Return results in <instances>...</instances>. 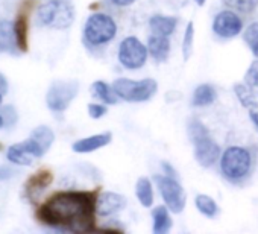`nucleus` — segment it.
I'll return each mask as SVG.
<instances>
[{
    "instance_id": "obj_31",
    "label": "nucleus",
    "mask_w": 258,
    "mask_h": 234,
    "mask_svg": "<svg viewBox=\"0 0 258 234\" xmlns=\"http://www.w3.org/2000/svg\"><path fill=\"white\" fill-rule=\"evenodd\" d=\"M88 114L93 119H100L106 114V106L102 103H90L88 105Z\"/></svg>"
},
{
    "instance_id": "obj_23",
    "label": "nucleus",
    "mask_w": 258,
    "mask_h": 234,
    "mask_svg": "<svg viewBox=\"0 0 258 234\" xmlns=\"http://www.w3.org/2000/svg\"><path fill=\"white\" fill-rule=\"evenodd\" d=\"M136 195L140 201V204L146 208L152 207L154 204V190H152V184L148 178H139L137 184H136Z\"/></svg>"
},
{
    "instance_id": "obj_22",
    "label": "nucleus",
    "mask_w": 258,
    "mask_h": 234,
    "mask_svg": "<svg viewBox=\"0 0 258 234\" xmlns=\"http://www.w3.org/2000/svg\"><path fill=\"white\" fill-rule=\"evenodd\" d=\"M234 93L237 96V99L240 100V103L247 108V109H253V108H258V102H256V97L252 91V87H249L246 82L243 84H235L234 85Z\"/></svg>"
},
{
    "instance_id": "obj_25",
    "label": "nucleus",
    "mask_w": 258,
    "mask_h": 234,
    "mask_svg": "<svg viewBox=\"0 0 258 234\" xmlns=\"http://www.w3.org/2000/svg\"><path fill=\"white\" fill-rule=\"evenodd\" d=\"M31 137L47 152L49 151V148L52 146V143H53V140H55V134H53V131L49 128V127H44V125H41V127H38V128H35L34 131H32V134H31Z\"/></svg>"
},
{
    "instance_id": "obj_32",
    "label": "nucleus",
    "mask_w": 258,
    "mask_h": 234,
    "mask_svg": "<svg viewBox=\"0 0 258 234\" xmlns=\"http://www.w3.org/2000/svg\"><path fill=\"white\" fill-rule=\"evenodd\" d=\"M14 173H16V170L11 167H7V166L0 167V180H8V178L14 177Z\"/></svg>"
},
{
    "instance_id": "obj_26",
    "label": "nucleus",
    "mask_w": 258,
    "mask_h": 234,
    "mask_svg": "<svg viewBox=\"0 0 258 234\" xmlns=\"http://www.w3.org/2000/svg\"><path fill=\"white\" fill-rule=\"evenodd\" d=\"M225 7L241 14H250L258 8V0H223Z\"/></svg>"
},
{
    "instance_id": "obj_6",
    "label": "nucleus",
    "mask_w": 258,
    "mask_h": 234,
    "mask_svg": "<svg viewBox=\"0 0 258 234\" xmlns=\"http://www.w3.org/2000/svg\"><path fill=\"white\" fill-rule=\"evenodd\" d=\"M148 46H145L137 37H126L118 44L117 58L118 63L127 70H139L148 61Z\"/></svg>"
},
{
    "instance_id": "obj_2",
    "label": "nucleus",
    "mask_w": 258,
    "mask_h": 234,
    "mask_svg": "<svg viewBox=\"0 0 258 234\" xmlns=\"http://www.w3.org/2000/svg\"><path fill=\"white\" fill-rule=\"evenodd\" d=\"M253 154L243 146H229L220 155V172L231 184H243L253 170Z\"/></svg>"
},
{
    "instance_id": "obj_39",
    "label": "nucleus",
    "mask_w": 258,
    "mask_h": 234,
    "mask_svg": "<svg viewBox=\"0 0 258 234\" xmlns=\"http://www.w3.org/2000/svg\"><path fill=\"white\" fill-rule=\"evenodd\" d=\"M2 97H4V93H0V103H2Z\"/></svg>"
},
{
    "instance_id": "obj_24",
    "label": "nucleus",
    "mask_w": 258,
    "mask_h": 234,
    "mask_svg": "<svg viewBox=\"0 0 258 234\" xmlns=\"http://www.w3.org/2000/svg\"><path fill=\"white\" fill-rule=\"evenodd\" d=\"M195 204H196V208L207 217H216L217 213H219V205L217 202L208 196V195H198L195 198Z\"/></svg>"
},
{
    "instance_id": "obj_35",
    "label": "nucleus",
    "mask_w": 258,
    "mask_h": 234,
    "mask_svg": "<svg viewBox=\"0 0 258 234\" xmlns=\"http://www.w3.org/2000/svg\"><path fill=\"white\" fill-rule=\"evenodd\" d=\"M0 93H8V81L2 73H0Z\"/></svg>"
},
{
    "instance_id": "obj_13",
    "label": "nucleus",
    "mask_w": 258,
    "mask_h": 234,
    "mask_svg": "<svg viewBox=\"0 0 258 234\" xmlns=\"http://www.w3.org/2000/svg\"><path fill=\"white\" fill-rule=\"evenodd\" d=\"M53 181V173L49 169H40L38 172H35L32 177H29V180L25 184V196L29 201H37L41 193L52 184Z\"/></svg>"
},
{
    "instance_id": "obj_14",
    "label": "nucleus",
    "mask_w": 258,
    "mask_h": 234,
    "mask_svg": "<svg viewBox=\"0 0 258 234\" xmlns=\"http://www.w3.org/2000/svg\"><path fill=\"white\" fill-rule=\"evenodd\" d=\"M126 205L124 196L114 193V192H103L97 196V204H96V213L100 217L111 216L117 211H120Z\"/></svg>"
},
{
    "instance_id": "obj_29",
    "label": "nucleus",
    "mask_w": 258,
    "mask_h": 234,
    "mask_svg": "<svg viewBox=\"0 0 258 234\" xmlns=\"http://www.w3.org/2000/svg\"><path fill=\"white\" fill-rule=\"evenodd\" d=\"M244 82L252 88L258 87V58L249 66V69L244 75Z\"/></svg>"
},
{
    "instance_id": "obj_34",
    "label": "nucleus",
    "mask_w": 258,
    "mask_h": 234,
    "mask_svg": "<svg viewBox=\"0 0 258 234\" xmlns=\"http://www.w3.org/2000/svg\"><path fill=\"white\" fill-rule=\"evenodd\" d=\"M136 0H111V4L115 5V7H120V8H124V7H131Z\"/></svg>"
},
{
    "instance_id": "obj_27",
    "label": "nucleus",
    "mask_w": 258,
    "mask_h": 234,
    "mask_svg": "<svg viewBox=\"0 0 258 234\" xmlns=\"http://www.w3.org/2000/svg\"><path fill=\"white\" fill-rule=\"evenodd\" d=\"M243 40L247 44V47L250 49L252 55L255 58H258V22L250 23L244 32H243Z\"/></svg>"
},
{
    "instance_id": "obj_7",
    "label": "nucleus",
    "mask_w": 258,
    "mask_h": 234,
    "mask_svg": "<svg viewBox=\"0 0 258 234\" xmlns=\"http://www.w3.org/2000/svg\"><path fill=\"white\" fill-rule=\"evenodd\" d=\"M154 180H155L157 187L163 196V201L169 207V210L173 213H181L185 207L187 198H185V192H184L182 186L178 183V180L175 177H169V175H157Z\"/></svg>"
},
{
    "instance_id": "obj_18",
    "label": "nucleus",
    "mask_w": 258,
    "mask_h": 234,
    "mask_svg": "<svg viewBox=\"0 0 258 234\" xmlns=\"http://www.w3.org/2000/svg\"><path fill=\"white\" fill-rule=\"evenodd\" d=\"M0 52H8L13 55H19L20 49L17 46L14 23L11 22H0Z\"/></svg>"
},
{
    "instance_id": "obj_10",
    "label": "nucleus",
    "mask_w": 258,
    "mask_h": 234,
    "mask_svg": "<svg viewBox=\"0 0 258 234\" xmlns=\"http://www.w3.org/2000/svg\"><path fill=\"white\" fill-rule=\"evenodd\" d=\"M44 154H46V151L32 137H29L28 140H25L22 143H16V145L10 146L8 152H7V158H8V161H11L14 164L29 166V164H32L34 158H41Z\"/></svg>"
},
{
    "instance_id": "obj_15",
    "label": "nucleus",
    "mask_w": 258,
    "mask_h": 234,
    "mask_svg": "<svg viewBox=\"0 0 258 234\" xmlns=\"http://www.w3.org/2000/svg\"><path fill=\"white\" fill-rule=\"evenodd\" d=\"M111 133H102V134H94L85 139H81L78 142L73 143V151L78 154H88V152H94L103 146H106L111 142Z\"/></svg>"
},
{
    "instance_id": "obj_1",
    "label": "nucleus",
    "mask_w": 258,
    "mask_h": 234,
    "mask_svg": "<svg viewBox=\"0 0 258 234\" xmlns=\"http://www.w3.org/2000/svg\"><path fill=\"white\" fill-rule=\"evenodd\" d=\"M97 196L93 192L66 190L53 193L37 210V219L55 229L88 232L96 222Z\"/></svg>"
},
{
    "instance_id": "obj_20",
    "label": "nucleus",
    "mask_w": 258,
    "mask_h": 234,
    "mask_svg": "<svg viewBox=\"0 0 258 234\" xmlns=\"http://www.w3.org/2000/svg\"><path fill=\"white\" fill-rule=\"evenodd\" d=\"M152 219H154V232L155 234H166L172 228V219H170L167 205L155 207L152 211Z\"/></svg>"
},
{
    "instance_id": "obj_3",
    "label": "nucleus",
    "mask_w": 258,
    "mask_h": 234,
    "mask_svg": "<svg viewBox=\"0 0 258 234\" xmlns=\"http://www.w3.org/2000/svg\"><path fill=\"white\" fill-rule=\"evenodd\" d=\"M117 35V23L103 13L91 14L84 25V43L90 49H100Z\"/></svg>"
},
{
    "instance_id": "obj_11",
    "label": "nucleus",
    "mask_w": 258,
    "mask_h": 234,
    "mask_svg": "<svg viewBox=\"0 0 258 234\" xmlns=\"http://www.w3.org/2000/svg\"><path fill=\"white\" fill-rule=\"evenodd\" d=\"M243 29V22L241 19L232 11V10H225L216 14L213 20V32L219 38H234L237 37Z\"/></svg>"
},
{
    "instance_id": "obj_30",
    "label": "nucleus",
    "mask_w": 258,
    "mask_h": 234,
    "mask_svg": "<svg viewBox=\"0 0 258 234\" xmlns=\"http://www.w3.org/2000/svg\"><path fill=\"white\" fill-rule=\"evenodd\" d=\"M0 114H2V117H4L5 125H8V127H13V125L17 122V119H19L17 111H16V108H14L13 105L4 106L2 111H0Z\"/></svg>"
},
{
    "instance_id": "obj_36",
    "label": "nucleus",
    "mask_w": 258,
    "mask_h": 234,
    "mask_svg": "<svg viewBox=\"0 0 258 234\" xmlns=\"http://www.w3.org/2000/svg\"><path fill=\"white\" fill-rule=\"evenodd\" d=\"M163 167L169 172V177H175V178H176L175 170H173V167H170V166H169V163H163Z\"/></svg>"
},
{
    "instance_id": "obj_17",
    "label": "nucleus",
    "mask_w": 258,
    "mask_h": 234,
    "mask_svg": "<svg viewBox=\"0 0 258 234\" xmlns=\"http://www.w3.org/2000/svg\"><path fill=\"white\" fill-rule=\"evenodd\" d=\"M178 26V19L173 16H161L155 14L149 19V28L151 32L155 35H163V37H170Z\"/></svg>"
},
{
    "instance_id": "obj_8",
    "label": "nucleus",
    "mask_w": 258,
    "mask_h": 234,
    "mask_svg": "<svg viewBox=\"0 0 258 234\" xmlns=\"http://www.w3.org/2000/svg\"><path fill=\"white\" fill-rule=\"evenodd\" d=\"M79 91L78 81H55L46 96L47 106L55 112H62L69 108L72 100L76 97Z\"/></svg>"
},
{
    "instance_id": "obj_5",
    "label": "nucleus",
    "mask_w": 258,
    "mask_h": 234,
    "mask_svg": "<svg viewBox=\"0 0 258 234\" xmlns=\"http://www.w3.org/2000/svg\"><path fill=\"white\" fill-rule=\"evenodd\" d=\"M111 87L118 99H123L126 102H146L157 93L158 84L155 79L151 78L140 81L120 78L115 79Z\"/></svg>"
},
{
    "instance_id": "obj_4",
    "label": "nucleus",
    "mask_w": 258,
    "mask_h": 234,
    "mask_svg": "<svg viewBox=\"0 0 258 234\" xmlns=\"http://www.w3.org/2000/svg\"><path fill=\"white\" fill-rule=\"evenodd\" d=\"M38 23L53 29H67L75 20V10L67 0H50L37 11Z\"/></svg>"
},
{
    "instance_id": "obj_21",
    "label": "nucleus",
    "mask_w": 258,
    "mask_h": 234,
    "mask_svg": "<svg viewBox=\"0 0 258 234\" xmlns=\"http://www.w3.org/2000/svg\"><path fill=\"white\" fill-rule=\"evenodd\" d=\"M91 93L96 99L102 100L103 103H108V105H114L117 103V94L114 93L112 87H109L106 82L103 81H96L93 85H91Z\"/></svg>"
},
{
    "instance_id": "obj_28",
    "label": "nucleus",
    "mask_w": 258,
    "mask_h": 234,
    "mask_svg": "<svg viewBox=\"0 0 258 234\" xmlns=\"http://www.w3.org/2000/svg\"><path fill=\"white\" fill-rule=\"evenodd\" d=\"M193 43H195V28L193 23L188 22L185 32H184V41H182V56L184 60H188L193 52Z\"/></svg>"
},
{
    "instance_id": "obj_19",
    "label": "nucleus",
    "mask_w": 258,
    "mask_h": 234,
    "mask_svg": "<svg viewBox=\"0 0 258 234\" xmlns=\"http://www.w3.org/2000/svg\"><path fill=\"white\" fill-rule=\"evenodd\" d=\"M216 99H217L216 88L213 85H210V84H201L193 91L191 103L195 106H208V105L214 103Z\"/></svg>"
},
{
    "instance_id": "obj_37",
    "label": "nucleus",
    "mask_w": 258,
    "mask_h": 234,
    "mask_svg": "<svg viewBox=\"0 0 258 234\" xmlns=\"http://www.w3.org/2000/svg\"><path fill=\"white\" fill-rule=\"evenodd\" d=\"M4 127H5V121H4L2 114H0V128H4Z\"/></svg>"
},
{
    "instance_id": "obj_12",
    "label": "nucleus",
    "mask_w": 258,
    "mask_h": 234,
    "mask_svg": "<svg viewBox=\"0 0 258 234\" xmlns=\"http://www.w3.org/2000/svg\"><path fill=\"white\" fill-rule=\"evenodd\" d=\"M34 0H23L20 5L17 19L14 22V31H16V38H17V46L20 52H28L29 43H28V34H29V14L34 7Z\"/></svg>"
},
{
    "instance_id": "obj_16",
    "label": "nucleus",
    "mask_w": 258,
    "mask_h": 234,
    "mask_svg": "<svg viewBox=\"0 0 258 234\" xmlns=\"http://www.w3.org/2000/svg\"><path fill=\"white\" fill-rule=\"evenodd\" d=\"M148 50L149 55L155 63H164L170 53V40L169 37L155 35L152 34L148 40Z\"/></svg>"
},
{
    "instance_id": "obj_9",
    "label": "nucleus",
    "mask_w": 258,
    "mask_h": 234,
    "mask_svg": "<svg viewBox=\"0 0 258 234\" xmlns=\"http://www.w3.org/2000/svg\"><path fill=\"white\" fill-rule=\"evenodd\" d=\"M195 146V158L204 167H211L220 158V146L210 137V133L205 131L193 139H190Z\"/></svg>"
},
{
    "instance_id": "obj_33",
    "label": "nucleus",
    "mask_w": 258,
    "mask_h": 234,
    "mask_svg": "<svg viewBox=\"0 0 258 234\" xmlns=\"http://www.w3.org/2000/svg\"><path fill=\"white\" fill-rule=\"evenodd\" d=\"M249 119H250V122L253 124V127L258 130V108L249 109Z\"/></svg>"
},
{
    "instance_id": "obj_38",
    "label": "nucleus",
    "mask_w": 258,
    "mask_h": 234,
    "mask_svg": "<svg viewBox=\"0 0 258 234\" xmlns=\"http://www.w3.org/2000/svg\"><path fill=\"white\" fill-rule=\"evenodd\" d=\"M195 2H196V4H198L199 7H202V5L205 4V0H195Z\"/></svg>"
}]
</instances>
